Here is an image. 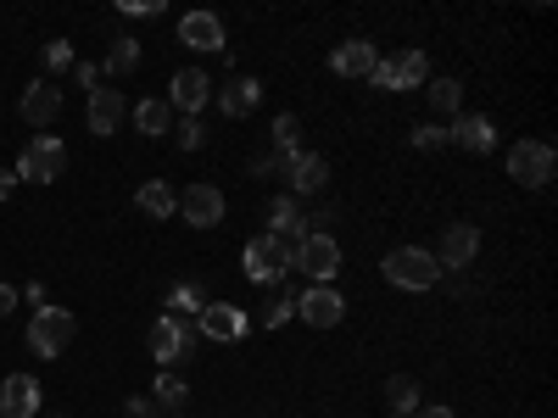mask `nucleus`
I'll list each match as a JSON object with an SVG mask.
<instances>
[{"mask_svg":"<svg viewBox=\"0 0 558 418\" xmlns=\"http://www.w3.org/2000/svg\"><path fill=\"white\" fill-rule=\"evenodd\" d=\"M73 335H78V318H73L68 307L45 302V307L34 312V323H28V352L51 362V357H62V352L73 346Z\"/></svg>","mask_w":558,"mask_h":418,"instance_id":"obj_1","label":"nucleus"},{"mask_svg":"<svg viewBox=\"0 0 558 418\" xmlns=\"http://www.w3.org/2000/svg\"><path fill=\"white\" fill-rule=\"evenodd\" d=\"M241 268H246L252 285H279V279H286V273L296 268V246L274 241V235H257V241L241 251Z\"/></svg>","mask_w":558,"mask_h":418,"instance_id":"obj_2","label":"nucleus"},{"mask_svg":"<svg viewBox=\"0 0 558 418\" xmlns=\"http://www.w3.org/2000/svg\"><path fill=\"white\" fill-rule=\"evenodd\" d=\"M12 173L28 179V184H57V179L68 173V146H62L57 134H34L28 146H23V157H17Z\"/></svg>","mask_w":558,"mask_h":418,"instance_id":"obj_3","label":"nucleus"},{"mask_svg":"<svg viewBox=\"0 0 558 418\" xmlns=\"http://www.w3.org/2000/svg\"><path fill=\"white\" fill-rule=\"evenodd\" d=\"M146 346H151V357L168 368V362H184V357L202 346V330H196V318H173V312H162V318L151 323Z\"/></svg>","mask_w":558,"mask_h":418,"instance_id":"obj_4","label":"nucleus"},{"mask_svg":"<svg viewBox=\"0 0 558 418\" xmlns=\"http://www.w3.org/2000/svg\"><path fill=\"white\" fill-rule=\"evenodd\" d=\"M386 279H391L397 291H436L441 268H436V257H430L425 246H397V251L386 257Z\"/></svg>","mask_w":558,"mask_h":418,"instance_id":"obj_5","label":"nucleus"},{"mask_svg":"<svg viewBox=\"0 0 558 418\" xmlns=\"http://www.w3.org/2000/svg\"><path fill=\"white\" fill-rule=\"evenodd\" d=\"M553 168H558V157H553L547 139H520V146L508 151V179L525 184V190H542V184L553 179Z\"/></svg>","mask_w":558,"mask_h":418,"instance_id":"obj_6","label":"nucleus"},{"mask_svg":"<svg viewBox=\"0 0 558 418\" xmlns=\"http://www.w3.org/2000/svg\"><path fill=\"white\" fill-rule=\"evenodd\" d=\"M179 218L196 223V229H218L223 223V190H218L213 179L184 184V190H179Z\"/></svg>","mask_w":558,"mask_h":418,"instance_id":"obj_7","label":"nucleus"},{"mask_svg":"<svg viewBox=\"0 0 558 418\" xmlns=\"http://www.w3.org/2000/svg\"><path fill=\"white\" fill-rule=\"evenodd\" d=\"M296 312H302L307 330H336L347 318V296L336 285H313V291H296Z\"/></svg>","mask_w":558,"mask_h":418,"instance_id":"obj_8","label":"nucleus"},{"mask_svg":"<svg viewBox=\"0 0 558 418\" xmlns=\"http://www.w3.org/2000/svg\"><path fill=\"white\" fill-rule=\"evenodd\" d=\"M296 268L313 279V285H330V279L341 273V241L336 235H307L302 251H296Z\"/></svg>","mask_w":558,"mask_h":418,"instance_id":"obj_9","label":"nucleus"},{"mask_svg":"<svg viewBox=\"0 0 558 418\" xmlns=\"http://www.w3.org/2000/svg\"><path fill=\"white\" fill-rule=\"evenodd\" d=\"M430 257H436L441 273H447V268H470V262L481 257V229H475V223H447V229H441V246H436Z\"/></svg>","mask_w":558,"mask_h":418,"instance_id":"obj_10","label":"nucleus"},{"mask_svg":"<svg viewBox=\"0 0 558 418\" xmlns=\"http://www.w3.org/2000/svg\"><path fill=\"white\" fill-rule=\"evenodd\" d=\"M196 330H202V341H246L252 318H246L235 302H207L202 318H196Z\"/></svg>","mask_w":558,"mask_h":418,"instance_id":"obj_11","label":"nucleus"},{"mask_svg":"<svg viewBox=\"0 0 558 418\" xmlns=\"http://www.w3.org/2000/svg\"><path fill=\"white\" fill-rule=\"evenodd\" d=\"M207 101H213V78H207L202 67H179L173 84H168V107L184 112V118H196Z\"/></svg>","mask_w":558,"mask_h":418,"instance_id":"obj_12","label":"nucleus"},{"mask_svg":"<svg viewBox=\"0 0 558 418\" xmlns=\"http://www.w3.org/2000/svg\"><path fill=\"white\" fill-rule=\"evenodd\" d=\"M268 235L302 251V241H307V218H302V201H296V196H274V201H268Z\"/></svg>","mask_w":558,"mask_h":418,"instance_id":"obj_13","label":"nucleus"},{"mask_svg":"<svg viewBox=\"0 0 558 418\" xmlns=\"http://www.w3.org/2000/svg\"><path fill=\"white\" fill-rule=\"evenodd\" d=\"M39 380L34 374H7L0 380V418H34L39 413Z\"/></svg>","mask_w":558,"mask_h":418,"instance_id":"obj_14","label":"nucleus"},{"mask_svg":"<svg viewBox=\"0 0 558 418\" xmlns=\"http://www.w3.org/2000/svg\"><path fill=\"white\" fill-rule=\"evenodd\" d=\"M17 112L34 123V128H45V123H57L62 118V89L51 84V78H34L28 89H23V101H17Z\"/></svg>","mask_w":558,"mask_h":418,"instance_id":"obj_15","label":"nucleus"},{"mask_svg":"<svg viewBox=\"0 0 558 418\" xmlns=\"http://www.w3.org/2000/svg\"><path fill=\"white\" fill-rule=\"evenodd\" d=\"M179 45H191V51H223V23L213 12H184L179 17Z\"/></svg>","mask_w":558,"mask_h":418,"instance_id":"obj_16","label":"nucleus"},{"mask_svg":"<svg viewBox=\"0 0 558 418\" xmlns=\"http://www.w3.org/2000/svg\"><path fill=\"white\" fill-rule=\"evenodd\" d=\"M447 139H452V146H463V151H475V157H486V151L497 146V128H492V118L458 112V118H452V128H447Z\"/></svg>","mask_w":558,"mask_h":418,"instance_id":"obj_17","label":"nucleus"},{"mask_svg":"<svg viewBox=\"0 0 558 418\" xmlns=\"http://www.w3.org/2000/svg\"><path fill=\"white\" fill-rule=\"evenodd\" d=\"M375 62H380V51L368 39H347V45H336V51H330V73H341V78H368V73H375Z\"/></svg>","mask_w":558,"mask_h":418,"instance_id":"obj_18","label":"nucleus"},{"mask_svg":"<svg viewBox=\"0 0 558 418\" xmlns=\"http://www.w3.org/2000/svg\"><path fill=\"white\" fill-rule=\"evenodd\" d=\"M263 107V84L257 78H229L223 89H218V112L223 118H252Z\"/></svg>","mask_w":558,"mask_h":418,"instance_id":"obj_19","label":"nucleus"},{"mask_svg":"<svg viewBox=\"0 0 558 418\" xmlns=\"http://www.w3.org/2000/svg\"><path fill=\"white\" fill-rule=\"evenodd\" d=\"M286 184H291V196H318V190H324V184H330V162H324L318 151H302Z\"/></svg>","mask_w":558,"mask_h":418,"instance_id":"obj_20","label":"nucleus"},{"mask_svg":"<svg viewBox=\"0 0 558 418\" xmlns=\"http://www.w3.org/2000/svg\"><path fill=\"white\" fill-rule=\"evenodd\" d=\"M123 128V89H96L89 96V134H118Z\"/></svg>","mask_w":558,"mask_h":418,"instance_id":"obj_21","label":"nucleus"},{"mask_svg":"<svg viewBox=\"0 0 558 418\" xmlns=\"http://www.w3.org/2000/svg\"><path fill=\"white\" fill-rule=\"evenodd\" d=\"M386 62H391V84L397 89H425L430 84V62H425V51H413V45L397 51V57H386Z\"/></svg>","mask_w":558,"mask_h":418,"instance_id":"obj_22","label":"nucleus"},{"mask_svg":"<svg viewBox=\"0 0 558 418\" xmlns=\"http://www.w3.org/2000/svg\"><path fill=\"white\" fill-rule=\"evenodd\" d=\"M134 207L146 212V218H173L179 212V190H168V179H146L134 190Z\"/></svg>","mask_w":558,"mask_h":418,"instance_id":"obj_23","label":"nucleus"},{"mask_svg":"<svg viewBox=\"0 0 558 418\" xmlns=\"http://www.w3.org/2000/svg\"><path fill=\"white\" fill-rule=\"evenodd\" d=\"M129 118H134L140 134H151V139H162V134L173 128V107H168V101H140Z\"/></svg>","mask_w":558,"mask_h":418,"instance_id":"obj_24","label":"nucleus"},{"mask_svg":"<svg viewBox=\"0 0 558 418\" xmlns=\"http://www.w3.org/2000/svg\"><path fill=\"white\" fill-rule=\"evenodd\" d=\"M418 407H425V402H418V380L413 374H391L386 380V413H418Z\"/></svg>","mask_w":558,"mask_h":418,"instance_id":"obj_25","label":"nucleus"},{"mask_svg":"<svg viewBox=\"0 0 558 418\" xmlns=\"http://www.w3.org/2000/svg\"><path fill=\"white\" fill-rule=\"evenodd\" d=\"M425 96H430V107H436V112H447V118H458V112H463V84H458V78H447V73L425 84Z\"/></svg>","mask_w":558,"mask_h":418,"instance_id":"obj_26","label":"nucleus"},{"mask_svg":"<svg viewBox=\"0 0 558 418\" xmlns=\"http://www.w3.org/2000/svg\"><path fill=\"white\" fill-rule=\"evenodd\" d=\"M202 307H207V296H202V285H191V279L168 291V312L173 318H202Z\"/></svg>","mask_w":558,"mask_h":418,"instance_id":"obj_27","label":"nucleus"},{"mask_svg":"<svg viewBox=\"0 0 558 418\" xmlns=\"http://www.w3.org/2000/svg\"><path fill=\"white\" fill-rule=\"evenodd\" d=\"M274 151H302V118L296 112L274 118Z\"/></svg>","mask_w":558,"mask_h":418,"instance_id":"obj_28","label":"nucleus"},{"mask_svg":"<svg viewBox=\"0 0 558 418\" xmlns=\"http://www.w3.org/2000/svg\"><path fill=\"white\" fill-rule=\"evenodd\" d=\"M184 396H191V391H184V380L179 374H168V368H162V374H157V385H151V402L168 413V407H179Z\"/></svg>","mask_w":558,"mask_h":418,"instance_id":"obj_29","label":"nucleus"},{"mask_svg":"<svg viewBox=\"0 0 558 418\" xmlns=\"http://www.w3.org/2000/svg\"><path fill=\"white\" fill-rule=\"evenodd\" d=\"M296 318V291H279L268 307H263V330H279V323Z\"/></svg>","mask_w":558,"mask_h":418,"instance_id":"obj_30","label":"nucleus"},{"mask_svg":"<svg viewBox=\"0 0 558 418\" xmlns=\"http://www.w3.org/2000/svg\"><path fill=\"white\" fill-rule=\"evenodd\" d=\"M140 67V39H118L107 51V73H134Z\"/></svg>","mask_w":558,"mask_h":418,"instance_id":"obj_31","label":"nucleus"},{"mask_svg":"<svg viewBox=\"0 0 558 418\" xmlns=\"http://www.w3.org/2000/svg\"><path fill=\"white\" fill-rule=\"evenodd\" d=\"M296 157H302V151H274V157H263V162H257V179H291Z\"/></svg>","mask_w":558,"mask_h":418,"instance_id":"obj_32","label":"nucleus"},{"mask_svg":"<svg viewBox=\"0 0 558 418\" xmlns=\"http://www.w3.org/2000/svg\"><path fill=\"white\" fill-rule=\"evenodd\" d=\"M452 139H447V128L441 123H425V128H413V151H447Z\"/></svg>","mask_w":558,"mask_h":418,"instance_id":"obj_33","label":"nucleus"},{"mask_svg":"<svg viewBox=\"0 0 558 418\" xmlns=\"http://www.w3.org/2000/svg\"><path fill=\"white\" fill-rule=\"evenodd\" d=\"M73 45L68 39H51V45H45V67H51V73H73Z\"/></svg>","mask_w":558,"mask_h":418,"instance_id":"obj_34","label":"nucleus"},{"mask_svg":"<svg viewBox=\"0 0 558 418\" xmlns=\"http://www.w3.org/2000/svg\"><path fill=\"white\" fill-rule=\"evenodd\" d=\"M173 134H179V146H184V151H202V146H207V128H202V118H184Z\"/></svg>","mask_w":558,"mask_h":418,"instance_id":"obj_35","label":"nucleus"},{"mask_svg":"<svg viewBox=\"0 0 558 418\" xmlns=\"http://www.w3.org/2000/svg\"><path fill=\"white\" fill-rule=\"evenodd\" d=\"M73 78H78V84H89V96L101 89V67H96V62H73Z\"/></svg>","mask_w":558,"mask_h":418,"instance_id":"obj_36","label":"nucleus"},{"mask_svg":"<svg viewBox=\"0 0 558 418\" xmlns=\"http://www.w3.org/2000/svg\"><path fill=\"white\" fill-rule=\"evenodd\" d=\"M123 418H162V407H157V402H151V396H134V402H129V413H123Z\"/></svg>","mask_w":558,"mask_h":418,"instance_id":"obj_37","label":"nucleus"},{"mask_svg":"<svg viewBox=\"0 0 558 418\" xmlns=\"http://www.w3.org/2000/svg\"><path fill=\"white\" fill-rule=\"evenodd\" d=\"M118 7H123L129 17H151V12H162V0H118Z\"/></svg>","mask_w":558,"mask_h":418,"instance_id":"obj_38","label":"nucleus"},{"mask_svg":"<svg viewBox=\"0 0 558 418\" xmlns=\"http://www.w3.org/2000/svg\"><path fill=\"white\" fill-rule=\"evenodd\" d=\"M413 418H458V413H452V407H441V402H425Z\"/></svg>","mask_w":558,"mask_h":418,"instance_id":"obj_39","label":"nucleus"},{"mask_svg":"<svg viewBox=\"0 0 558 418\" xmlns=\"http://www.w3.org/2000/svg\"><path fill=\"white\" fill-rule=\"evenodd\" d=\"M12 307H17V291H12V285H0V318H7Z\"/></svg>","mask_w":558,"mask_h":418,"instance_id":"obj_40","label":"nucleus"},{"mask_svg":"<svg viewBox=\"0 0 558 418\" xmlns=\"http://www.w3.org/2000/svg\"><path fill=\"white\" fill-rule=\"evenodd\" d=\"M12 190H17V173H0V201H12Z\"/></svg>","mask_w":558,"mask_h":418,"instance_id":"obj_41","label":"nucleus"},{"mask_svg":"<svg viewBox=\"0 0 558 418\" xmlns=\"http://www.w3.org/2000/svg\"><path fill=\"white\" fill-rule=\"evenodd\" d=\"M386 418H408V413H386Z\"/></svg>","mask_w":558,"mask_h":418,"instance_id":"obj_42","label":"nucleus"}]
</instances>
